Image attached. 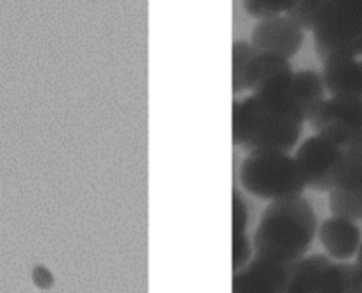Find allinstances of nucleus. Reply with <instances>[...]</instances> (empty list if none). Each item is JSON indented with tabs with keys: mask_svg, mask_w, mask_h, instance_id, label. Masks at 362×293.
<instances>
[{
	"mask_svg": "<svg viewBox=\"0 0 362 293\" xmlns=\"http://www.w3.org/2000/svg\"><path fill=\"white\" fill-rule=\"evenodd\" d=\"M238 176L243 188L259 200H291L302 195L305 188L295 156L286 151L249 153Z\"/></svg>",
	"mask_w": 362,
	"mask_h": 293,
	"instance_id": "3",
	"label": "nucleus"
},
{
	"mask_svg": "<svg viewBox=\"0 0 362 293\" xmlns=\"http://www.w3.org/2000/svg\"><path fill=\"white\" fill-rule=\"evenodd\" d=\"M322 246L329 253V258L339 261L350 260L358 251L362 242V231L354 221L343 217H330L318 228Z\"/></svg>",
	"mask_w": 362,
	"mask_h": 293,
	"instance_id": "12",
	"label": "nucleus"
},
{
	"mask_svg": "<svg viewBox=\"0 0 362 293\" xmlns=\"http://www.w3.org/2000/svg\"><path fill=\"white\" fill-rule=\"evenodd\" d=\"M322 79L325 91L332 96L362 98V61L348 55H332L323 59Z\"/></svg>",
	"mask_w": 362,
	"mask_h": 293,
	"instance_id": "11",
	"label": "nucleus"
},
{
	"mask_svg": "<svg viewBox=\"0 0 362 293\" xmlns=\"http://www.w3.org/2000/svg\"><path fill=\"white\" fill-rule=\"evenodd\" d=\"M304 43V30L295 25L286 15L270 16L256 23L250 45L261 54H276L290 61Z\"/></svg>",
	"mask_w": 362,
	"mask_h": 293,
	"instance_id": "9",
	"label": "nucleus"
},
{
	"mask_svg": "<svg viewBox=\"0 0 362 293\" xmlns=\"http://www.w3.org/2000/svg\"><path fill=\"white\" fill-rule=\"evenodd\" d=\"M329 208L334 217L362 221V142L343 149L339 178L329 192Z\"/></svg>",
	"mask_w": 362,
	"mask_h": 293,
	"instance_id": "7",
	"label": "nucleus"
},
{
	"mask_svg": "<svg viewBox=\"0 0 362 293\" xmlns=\"http://www.w3.org/2000/svg\"><path fill=\"white\" fill-rule=\"evenodd\" d=\"M34 279H36L37 286H41V288H50L52 282H54V277H52L50 272H48L47 268H43V267L37 268Z\"/></svg>",
	"mask_w": 362,
	"mask_h": 293,
	"instance_id": "18",
	"label": "nucleus"
},
{
	"mask_svg": "<svg viewBox=\"0 0 362 293\" xmlns=\"http://www.w3.org/2000/svg\"><path fill=\"white\" fill-rule=\"evenodd\" d=\"M293 73L281 75L233 102V142L245 151H290L300 139L304 113L291 94Z\"/></svg>",
	"mask_w": 362,
	"mask_h": 293,
	"instance_id": "1",
	"label": "nucleus"
},
{
	"mask_svg": "<svg viewBox=\"0 0 362 293\" xmlns=\"http://www.w3.org/2000/svg\"><path fill=\"white\" fill-rule=\"evenodd\" d=\"M247 207L238 190L233 192V270L245 267L254 256L252 242L247 236Z\"/></svg>",
	"mask_w": 362,
	"mask_h": 293,
	"instance_id": "14",
	"label": "nucleus"
},
{
	"mask_svg": "<svg viewBox=\"0 0 362 293\" xmlns=\"http://www.w3.org/2000/svg\"><path fill=\"white\" fill-rule=\"evenodd\" d=\"M295 162L305 187L318 192H330L339 178L343 148L322 135H313L297 149Z\"/></svg>",
	"mask_w": 362,
	"mask_h": 293,
	"instance_id": "6",
	"label": "nucleus"
},
{
	"mask_svg": "<svg viewBox=\"0 0 362 293\" xmlns=\"http://www.w3.org/2000/svg\"><path fill=\"white\" fill-rule=\"evenodd\" d=\"M316 135L329 139L339 148H351L362 142V98L332 96L309 117Z\"/></svg>",
	"mask_w": 362,
	"mask_h": 293,
	"instance_id": "5",
	"label": "nucleus"
},
{
	"mask_svg": "<svg viewBox=\"0 0 362 293\" xmlns=\"http://www.w3.org/2000/svg\"><path fill=\"white\" fill-rule=\"evenodd\" d=\"M318 233V217L311 201L298 195L272 201L261 214L252 239L254 256L293 267L305 256Z\"/></svg>",
	"mask_w": 362,
	"mask_h": 293,
	"instance_id": "2",
	"label": "nucleus"
},
{
	"mask_svg": "<svg viewBox=\"0 0 362 293\" xmlns=\"http://www.w3.org/2000/svg\"><path fill=\"white\" fill-rule=\"evenodd\" d=\"M290 270L286 265L252 256L233 275V293H284Z\"/></svg>",
	"mask_w": 362,
	"mask_h": 293,
	"instance_id": "10",
	"label": "nucleus"
},
{
	"mask_svg": "<svg viewBox=\"0 0 362 293\" xmlns=\"http://www.w3.org/2000/svg\"><path fill=\"white\" fill-rule=\"evenodd\" d=\"M339 289L341 272L336 261L313 254L291 267L284 293H339Z\"/></svg>",
	"mask_w": 362,
	"mask_h": 293,
	"instance_id": "8",
	"label": "nucleus"
},
{
	"mask_svg": "<svg viewBox=\"0 0 362 293\" xmlns=\"http://www.w3.org/2000/svg\"><path fill=\"white\" fill-rule=\"evenodd\" d=\"M318 57L362 55V0H327L313 27Z\"/></svg>",
	"mask_w": 362,
	"mask_h": 293,
	"instance_id": "4",
	"label": "nucleus"
},
{
	"mask_svg": "<svg viewBox=\"0 0 362 293\" xmlns=\"http://www.w3.org/2000/svg\"><path fill=\"white\" fill-rule=\"evenodd\" d=\"M291 94L304 113L305 120L309 121V117L325 100V84H323L322 75L313 69L295 71L293 79H291Z\"/></svg>",
	"mask_w": 362,
	"mask_h": 293,
	"instance_id": "13",
	"label": "nucleus"
},
{
	"mask_svg": "<svg viewBox=\"0 0 362 293\" xmlns=\"http://www.w3.org/2000/svg\"><path fill=\"white\" fill-rule=\"evenodd\" d=\"M291 4H293V0H243V9L247 11V15L263 20L283 15L290 9Z\"/></svg>",
	"mask_w": 362,
	"mask_h": 293,
	"instance_id": "16",
	"label": "nucleus"
},
{
	"mask_svg": "<svg viewBox=\"0 0 362 293\" xmlns=\"http://www.w3.org/2000/svg\"><path fill=\"white\" fill-rule=\"evenodd\" d=\"M327 0H293L286 16L302 30H313Z\"/></svg>",
	"mask_w": 362,
	"mask_h": 293,
	"instance_id": "15",
	"label": "nucleus"
},
{
	"mask_svg": "<svg viewBox=\"0 0 362 293\" xmlns=\"http://www.w3.org/2000/svg\"><path fill=\"white\" fill-rule=\"evenodd\" d=\"M355 256H357V265L362 268V242H361V246H358V251Z\"/></svg>",
	"mask_w": 362,
	"mask_h": 293,
	"instance_id": "19",
	"label": "nucleus"
},
{
	"mask_svg": "<svg viewBox=\"0 0 362 293\" xmlns=\"http://www.w3.org/2000/svg\"><path fill=\"white\" fill-rule=\"evenodd\" d=\"M341 272L339 293H362V268L357 263H337Z\"/></svg>",
	"mask_w": 362,
	"mask_h": 293,
	"instance_id": "17",
	"label": "nucleus"
}]
</instances>
